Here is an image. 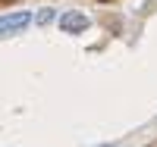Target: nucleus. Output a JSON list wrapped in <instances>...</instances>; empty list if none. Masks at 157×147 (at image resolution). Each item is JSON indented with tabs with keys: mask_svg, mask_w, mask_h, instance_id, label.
Returning <instances> with one entry per match:
<instances>
[{
	"mask_svg": "<svg viewBox=\"0 0 157 147\" xmlns=\"http://www.w3.org/2000/svg\"><path fill=\"white\" fill-rule=\"evenodd\" d=\"M29 22H32L29 13H10V16H0V38L25 31V28H29Z\"/></svg>",
	"mask_w": 157,
	"mask_h": 147,
	"instance_id": "nucleus-2",
	"label": "nucleus"
},
{
	"mask_svg": "<svg viewBox=\"0 0 157 147\" xmlns=\"http://www.w3.org/2000/svg\"><path fill=\"white\" fill-rule=\"evenodd\" d=\"M54 19H57V13L50 9V6H47V9H41V13H38V16H35V25H50Z\"/></svg>",
	"mask_w": 157,
	"mask_h": 147,
	"instance_id": "nucleus-3",
	"label": "nucleus"
},
{
	"mask_svg": "<svg viewBox=\"0 0 157 147\" xmlns=\"http://www.w3.org/2000/svg\"><path fill=\"white\" fill-rule=\"evenodd\" d=\"M57 25H60L63 35H82L88 25H91V19L85 16V13H78V9H69V13H63V16H60Z\"/></svg>",
	"mask_w": 157,
	"mask_h": 147,
	"instance_id": "nucleus-1",
	"label": "nucleus"
},
{
	"mask_svg": "<svg viewBox=\"0 0 157 147\" xmlns=\"http://www.w3.org/2000/svg\"><path fill=\"white\" fill-rule=\"evenodd\" d=\"M104 147H116V144H104Z\"/></svg>",
	"mask_w": 157,
	"mask_h": 147,
	"instance_id": "nucleus-4",
	"label": "nucleus"
}]
</instances>
